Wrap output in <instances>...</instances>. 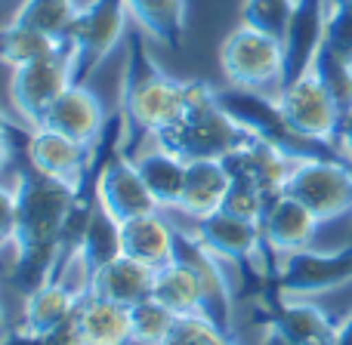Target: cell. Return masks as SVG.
Here are the masks:
<instances>
[{"instance_id": "74e56055", "label": "cell", "mask_w": 352, "mask_h": 345, "mask_svg": "<svg viewBox=\"0 0 352 345\" xmlns=\"http://www.w3.org/2000/svg\"><path fill=\"white\" fill-rule=\"evenodd\" d=\"M256 345H291V342H285V340H281V336H275V333H266V330H263V340L256 342Z\"/></svg>"}, {"instance_id": "d4e9b609", "label": "cell", "mask_w": 352, "mask_h": 345, "mask_svg": "<svg viewBox=\"0 0 352 345\" xmlns=\"http://www.w3.org/2000/svg\"><path fill=\"white\" fill-rule=\"evenodd\" d=\"M152 296L161 305L173 311L176 318H188V315H201V290L195 274L188 272L182 262L170 259L167 265L155 268V284H152Z\"/></svg>"}, {"instance_id": "ffe728a7", "label": "cell", "mask_w": 352, "mask_h": 345, "mask_svg": "<svg viewBox=\"0 0 352 345\" xmlns=\"http://www.w3.org/2000/svg\"><path fill=\"white\" fill-rule=\"evenodd\" d=\"M74 318H78V330L84 345H133L127 305H118L102 296L84 293L78 299Z\"/></svg>"}, {"instance_id": "6da1fadb", "label": "cell", "mask_w": 352, "mask_h": 345, "mask_svg": "<svg viewBox=\"0 0 352 345\" xmlns=\"http://www.w3.org/2000/svg\"><path fill=\"white\" fill-rule=\"evenodd\" d=\"M12 191H16V237H12L16 262L10 281L16 290L31 293L37 284L53 278L68 213L84 191L34 170L31 164L19 170Z\"/></svg>"}, {"instance_id": "484cf974", "label": "cell", "mask_w": 352, "mask_h": 345, "mask_svg": "<svg viewBox=\"0 0 352 345\" xmlns=\"http://www.w3.org/2000/svg\"><path fill=\"white\" fill-rule=\"evenodd\" d=\"M78 10H80L78 0H22L12 22H22L28 28L41 31V34L53 37L62 47V53H65V40H68V31H72Z\"/></svg>"}, {"instance_id": "83f0119b", "label": "cell", "mask_w": 352, "mask_h": 345, "mask_svg": "<svg viewBox=\"0 0 352 345\" xmlns=\"http://www.w3.org/2000/svg\"><path fill=\"white\" fill-rule=\"evenodd\" d=\"M176 324V315L167 305H161L155 296L130 305V336L133 345H164Z\"/></svg>"}, {"instance_id": "d590c367", "label": "cell", "mask_w": 352, "mask_h": 345, "mask_svg": "<svg viewBox=\"0 0 352 345\" xmlns=\"http://www.w3.org/2000/svg\"><path fill=\"white\" fill-rule=\"evenodd\" d=\"M12 123L6 121L3 115H0V170H3V164H6V158H10V142H12Z\"/></svg>"}, {"instance_id": "277c9868", "label": "cell", "mask_w": 352, "mask_h": 345, "mask_svg": "<svg viewBox=\"0 0 352 345\" xmlns=\"http://www.w3.org/2000/svg\"><path fill=\"white\" fill-rule=\"evenodd\" d=\"M219 68L229 86L281 96L285 90V40L256 31L250 25H238L229 31L219 47Z\"/></svg>"}, {"instance_id": "e575fe53", "label": "cell", "mask_w": 352, "mask_h": 345, "mask_svg": "<svg viewBox=\"0 0 352 345\" xmlns=\"http://www.w3.org/2000/svg\"><path fill=\"white\" fill-rule=\"evenodd\" d=\"M337 152H340V158L352 167V111L343 115L340 130H337Z\"/></svg>"}, {"instance_id": "f1b7e54d", "label": "cell", "mask_w": 352, "mask_h": 345, "mask_svg": "<svg viewBox=\"0 0 352 345\" xmlns=\"http://www.w3.org/2000/svg\"><path fill=\"white\" fill-rule=\"evenodd\" d=\"M312 68H316V74L322 78L324 90L331 93V99H334V105L340 108V115H349L352 111V65L343 62L340 56H334L322 43Z\"/></svg>"}, {"instance_id": "4316f807", "label": "cell", "mask_w": 352, "mask_h": 345, "mask_svg": "<svg viewBox=\"0 0 352 345\" xmlns=\"http://www.w3.org/2000/svg\"><path fill=\"white\" fill-rule=\"evenodd\" d=\"M53 53H62V47L53 37L41 34V31L28 28L22 22H10L0 28V62L10 68L28 65V62L47 59Z\"/></svg>"}, {"instance_id": "4dcf8cb0", "label": "cell", "mask_w": 352, "mask_h": 345, "mask_svg": "<svg viewBox=\"0 0 352 345\" xmlns=\"http://www.w3.org/2000/svg\"><path fill=\"white\" fill-rule=\"evenodd\" d=\"M164 345H238V340L226 330H219L213 321H207L204 315H188L176 318Z\"/></svg>"}, {"instance_id": "52a82bcc", "label": "cell", "mask_w": 352, "mask_h": 345, "mask_svg": "<svg viewBox=\"0 0 352 345\" xmlns=\"http://www.w3.org/2000/svg\"><path fill=\"white\" fill-rule=\"evenodd\" d=\"M281 191L309 206L322 222H331L352 213V167L340 158L297 160Z\"/></svg>"}, {"instance_id": "5b68a950", "label": "cell", "mask_w": 352, "mask_h": 345, "mask_svg": "<svg viewBox=\"0 0 352 345\" xmlns=\"http://www.w3.org/2000/svg\"><path fill=\"white\" fill-rule=\"evenodd\" d=\"M127 0H90L80 6L65 40V56L72 59V84H84L121 43L127 28Z\"/></svg>"}, {"instance_id": "8fae6325", "label": "cell", "mask_w": 352, "mask_h": 345, "mask_svg": "<svg viewBox=\"0 0 352 345\" xmlns=\"http://www.w3.org/2000/svg\"><path fill=\"white\" fill-rule=\"evenodd\" d=\"M72 86V59L65 53H53L47 59L28 62L12 68L10 99L16 105L19 117L31 123V130L41 127L47 108Z\"/></svg>"}, {"instance_id": "f35d334b", "label": "cell", "mask_w": 352, "mask_h": 345, "mask_svg": "<svg viewBox=\"0 0 352 345\" xmlns=\"http://www.w3.org/2000/svg\"><path fill=\"white\" fill-rule=\"evenodd\" d=\"M6 327V315H3V309H0V330Z\"/></svg>"}, {"instance_id": "30bf717a", "label": "cell", "mask_w": 352, "mask_h": 345, "mask_svg": "<svg viewBox=\"0 0 352 345\" xmlns=\"http://www.w3.org/2000/svg\"><path fill=\"white\" fill-rule=\"evenodd\" d=\"M28 164L34 170L53 176V179L65 182V185L78 188V191H90L96 182L99 167V148L87 145V142L68 139L53 130H31L28 136Z\"/></svg>"}, {"instance_id": "60d3db41", "label": "cell", "mask_w": 352, "mask_h": 345, "mask_svg": "<svg viewBox=\"0 0 352 345\" xmlns=\"http://www.w3.org/2000/svg\"><path fill=\"white\" fill-rule=\"evenodd\" d=\"M349 243H352V241H349Z\"/></svg>"}, {"instance_id": "4fadbf2b", "label": "cell", "mask_w": 352, "mask_h": 345, "mask_svg": "<svg viewBox=\"0 0 352 345\" xmlns=\"http://www.w3.org/2000/svg\"><path fill=\"white\" fill-rule=\"evenodd\" d=\"M41 127L68 136V139H78V142H87V145H96V142L102 139L109 121H105V108H102V102H99L96 93L87 90L84 84H72L47 108ZM41 127H37V130H41Z\"/></svg>"}, {"instance_id": "44dd1931", "label": "cell", "mask_w": 352, "mask_h": 345, "mask_svg": "<svg viewBox=\"0 0 352 345\" xmlns=\"http://www.w3.org/2000/svg\"><path fill=\"white\" fill-rule=\"evenodd\" d=\"M229 185H232V173L226 170L223 160H188L179 210L192 219L210 216V213H217L223 206Z\"/></svg>"}, {"instance_id": "7402d4cb", "label": "cell", "mask_w": 352, "mask_h": 345, "mask_svg": "<svg viewBox=\"0 0 352 345\" xmlns=\"http://www.w3.org/2000/svg\"><path fill=\"white\" fill-rule=\"evenodd\" d=\"M140 170L142 182L148 185L152 198L158 200L161 210H179L182 198V182H186V167L188 160H182L179 154L167 152V148L155 145L142 154H130Z\"/></svg>"}, {"instance_id": "ab89813d", "label": "cell", "mask_w": 352, "mask_h": 345, "mask_svg": "<svg viewBox=\"0 0 352 345\" xmlns=\"http://www.w3.org/2000/svg\"><path fill=\"white\" fill-rule=\"evenodd\" d=\"M3 247H6V243H3V241H0V250H3Z\"/></svg>"}, {"instance_id": "9c48e42d", "label": "cell", "mask_w": 352, "mask_h": 345, "mask_svg": "<svg viewBox=\"0 0 352 345\" xmlns=\"http://www.w3.org/2000/svg\"><path fill=\"white\" fill-rule=\"evenodd\" d=\"M173 259L182 262V265L195 274V281H198L201 315L217 324L219 330L235 336V296H232V287H229V281H226L223 259H217L195 235L179 231V228H176Z\"/></svg>"}, {"instance_id": "5bb4252c", "label": "cell", "mask_w": 352, "mask_h": 345, "mask_svg": "<svg viewBox=\"0 0 352 345\" xmlns=\"http://www.w3.org/2000/svg\"><path fill=\"white\" fill-rule=\"evenodd\" d=\"M318 225H322V219H318L309 206H303L300 200H294L291 194H285V191L269 200L266 213H263V219H260L263 241L272 250L275 259L312 247V241H316V235H318Z\"/></svg>"}, {"instance_id": "ba28073f", "label": "cell", "mask_w": 352, "mask_h": 345, "mask_svg": "<svg viewBox=\"0 0 352 345\" xmlns=\"http://www.w3.org/2000/svg\"><path fill=\"white\" fill-rule=\"evenodd\" d=\"M278 108H281V115H285L287 127H291L300 139L337 148V130H340L343 115L334 105L331 93L324 90L316 68H309V71H303L300 78H294L291 84H285V90H281V96H278Z\"/></svg>"}, {"instance_id": "d6a6232c", "label": "cell", "mask_w": 352, "mask_h": 345, "mask_svg": "<svg viewBox=\"0 0 352 345\" xmlns=\"http://www.w3.org/2000/svg\"><path fill=\"white\" fill-rule=\"evenodd\" d=\"M269 200L272 198H269L266 191H260L256 185H250V182H244V179H232V185H229V191H226V200H223L219 210L232 213V216L260 222L263 213H266V206H269Z\"/></svg>"}, {"instance_id": "e0dca14e", "label": "cell", "mask_w": 352, "mask_h": 345, "mask_svg": "<svg viewBox=\"0 0 352 345\" xmlns=\"http://www.w3.org/2000/svg\"><path fill=\"white\" fill-rule=\"evenodd\" d=\"M80 296H84V293H78L62 278H50V281H43V284H37L31 293H25L22 327H19L16 336L37 340V336L50 333V330L59 327L65 318L74 315Z\"/></svg>"}, {"instance_id": "1f68e13d", "label": "cell", "mask_w": 352, "mask_h": 345, "mask_svg": "<svg viewBox=\"0 0 352 345\" xmlns=\"http://www.w3.org/2000/svg\"><path fill=\"white\" fill-rule=\"evenodd\" d=\"M324 47L352 65V0H331L328 3Z\"/></svg>"}, {"instance_id": "8992f818", "label": "cell", "mask_w": 352, "mask_h": 345, "mask_svg": "<svg viewBox=\"0 0 352 345\" xmlns=\"http://www.w3.org/2000/svg\"><path fill=\"white\" fill-rule=\"evenodd\" d=\"M352 284V243L340 250H297L278 256L269 290L285 299H309Z\"/></svg>"}, {"instance_id": "9a60e30c", "label": "cell", "mask_w": 352, "mask_h": 345, "mask_svg": "<svg viewBox=\"0 0 352 345\" xmlns=\"http://www.w3.org/2000/svg\"><path fill=\"white\" fill-rule=\"evenodd\" d=\"M331 0H297L291 25L285 34V84L309 71L318 49L324 43V25H328Z\"/></svg>"}, {"instance_id": "603a6c76", "label": "cell", "mask_w": 352, "mask_h": 345, "mask_svg": "<svg viewBox=\"0 0 352 345\" xmlns=\"http://www.w3.org/2000/svg\"><path fill=\"white\" fill-rule=\"evenodd\" d=\"M118 256H121V222L96 200L84 231V241H80V250L72 265H80L84 284H90L93 274L102 265H109L111 259H118Z\"/></svg>"}, {"instance_id": "cb8c5ba5", "label": "cell", "mask_w": 352, "mask_h": 345, "mask_svg": "<svg viewBox=\"0 0 352 345\" xmlns=\"http://www.w3.org/2000/svg\"><path fill=\"white\" fill-rule=\"evenodd\" d=\"M127 12L140 31H146L161 47L179 49L186 37V0H127Z\"/></svg>"}, {"instance_id": "d6986e66", "label": "cell", "mask_w": 352, "mask_h": 345, "mask_svg": "<svg viewBox=\"0 0 352 345\" xmlns=\"http://www.w3.org/2000/svg\"><path fill=\"white\" fill-rule=\"evenodd\" d=\"M152 284H155V268L121 253L118 259H111L109 265H102L93 274L90 284H87V293L130 309V305L152 296Z\"/></svg>"}, {"instance_id": "3957f363", "label": "cell", "mask_w": 352, "mask_h": 345, "mask_svg": "<svg viewBox=\"0 0 352 345\" xmlns=\"http://www.w3.org/2000/svg\"><path fill=\"white\" fill-rule=\"evenodd\" d=\"M250 139L254 136L219 108L217 90L207 80L188 78L186 115L170 130L155 136V145L179 154L182 160H223Z\"/></svg>"}, {"instance_id": "7a4b0ae2", "label": "cell", "mask_w": 352, "mask_h": 345, "mask_svg": "<svg viewBox=\"0 0 352 345\" xmlns=\"http://www.w3.org/2000/svg\"><path fill=\"white\" fill-rule=\"evenodd\" d=\"M188 80L170 78L146 53L142 37H130V56L121 80V121L140 136H161L186 115Z\"/></svg>"}, {"instance_id": "ac0fdd59", "label": "cell", "mask_w": 352, "mask_h": 345, "mask_svg": "<svg viewBox=\"0 0 352 345\" xmlns=\"http://www.w3.org/2000/svg\"><path fill=\"white\" fill-rule=\"evenodd\" d=\"M176 228L161 216V210L121 222V253L148 268H161L173 259Z\"/></svg>"}, {"instance_id": "836d02e7", "label": "cell", "mask_w": 352, "mask_h": 345, "mask_svg": "<svg viewBox=\"0 0 352 345\" xmlns=\"http://www.w3.org/2000/svg\"><path fill=\"white\" fill-rule=\"evenodd\" d=\"M16 237V191L0 185V241L12 243Z\"/></svg>"}, {"instance_id": "2e32d148", "label": "cell", "mask_w": 352, "mask_h": 345, "mask_svg": "<svg viewBox=\"0 0 352 345\" xmlns=\"http://www.w3.org/2000/svg\"><path fill=\"white\" fill-rule=\"evenodd\" d=\"M223 164L232 173V179H244L250 185H256L260 191H266L269 198H278L297 160L287 158L285 152H278L269 142L250 139L248 145H241L229 158H223Z\"/></svg>"}, {"instance_id": "f546056e", "label": "cell", "mask_w": 352, "mask_h": 345, "mask_svg": "<svg viewBox=\"0 0 352 345\" xmlns=\"http://www.w3.org/2000/svg\"><path fill=\"white\" fill-rule=\"evenodd\" d=\"M297 0H241V25L285 40Z\"/></svg>"}, {"instance_id": "8d00e7d4", "label": "cell", "mask_w": 352, "mask_h": 345, "mask_svg": "<svg viewBox=\"0 0 352 345\" xmlns=\"http://www.w3.org/2000/svg\"><path fill=\"white\" fill-rule=\"evenodd\" d=\"M331 345H352V311L337 324V333H334V342Z\"/></svg>"}, {"instance_id": "7c38bea8", "label": "cell", "mask_w": 352, "mask_h": 345, "mask_svg": "<svg viewBox=\"0 0 352 345\" xmlns=\"http://www.w3.org/2000/svg\"><path fill=\"white\" fill-rule=\"evenodd\" d=\"M263 330L291 345H331L337 321L309 299H285L269 290V302L263 299Z\"/></svg>"}]
</instances>
